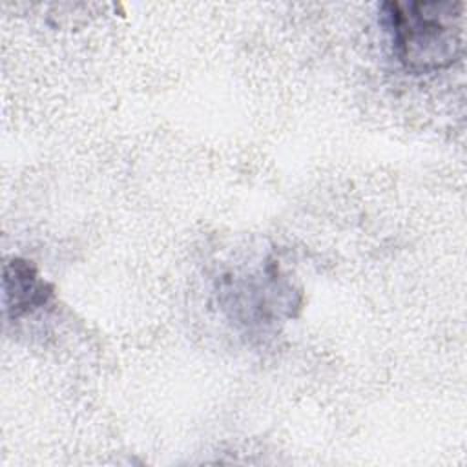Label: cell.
I'll return each instance as SVG.
<instances>
[{"label":"cell","instance_id":"1","mask_svg":"<svg viewBox=\"0 0 467 467\" xmlns=\"http://www.w3.org/2000/svg\"><path fill=\"white\" fill-rule=\"evenodd\" d=\"M383 15L398 60L414 73L452 66L463 47V4L451 0L385 2Z\"/></svg>","mask_w":467,"mask_h":467},{"label":"cell","instance_id":"2","mask_svg":"<svg viewBox=\"0 0 467 467\" xmlns=\"http://www.w3.org/2000/svg\"><path fill=\"white\" fill-rule=\"evenodd\" d=\"M53 296V286L44 281L31 261L15 257L4 266V303L11 319H16L38 306H44Z\"/></svg>","mask_w":467,"mask_h":467}]
</instances>
